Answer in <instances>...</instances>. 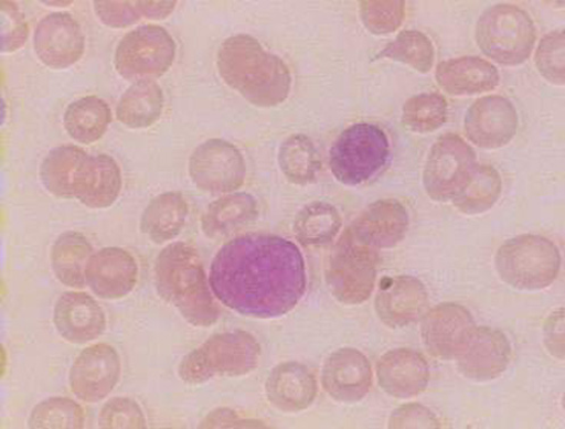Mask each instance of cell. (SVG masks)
<instances>
[{"label": "cell", "instance_id": "6da1fadb", "mask_svg": "<svg viewBox=\"0 0 565 429\" xmlns=\"http://www.w3.org/2000/svg\"><path fill=\"white\" fill-rule=\"evenodd\" d=\"M210 285L215 297L244 317H285L307 290L305 257L291 242L273 234H247L214 257Z\"/></svg>", "mask_w": 565, "mask_h": 429}, {"label": "cell", "instance_id": "7a4b0ae2", "mask_svg": "<svg viewBox=\"0 0 565 429\" xmlns=\"http://www.w3.org/2000/svg\"><path fill=\"white\" fill-rule=\"evenodd\" d=\"M46 190L60 200H77L93 210L117 202L122 189L121 170L108 154H88L78 146L53 149L41 167Z\"/></svg>", "mask_w": 565, "mask_h": 429}, {"label": "cell", "instance_id": "3957f363", "mask_svg": "<svg viewBox=\"0 0 565 429\" xmlns=\"http://www.w3.org/2000/svg\"><path fill=\"white\" fill-rule=\"evenodd\" d=\"M217 68L223 82L255 106L275 107L289 96V67L248 34L231 36L221 45Z\"/></svg>", "mask_w": 565, "mask_h": 429}, {"label": "cell", "instance_id": "277c9868", "mask_svg": "<svg viewBox=\"0 0 565 429\" xmlns=\"http://www.w3.org/2000/svg\"><path fill=\"white\" fill-rule=\"evenodd\" d=\"M156 285L162 299L198 328H210L220 309L207 285L202 259L190 245L177 243L161 251L156 262Z\"/></svg>", "mask_w": 565, "mask_h": 429}, {"label": "cell", "instance_id": "5b68a950", "mask_svg": "<svg viewBox=\"0 0 565 429\" xmlns=\"http://www.w3.org/2000/svg\"><path fill=\"white\" fill-rule=\"evenodd\" d=\"M260 346L245 331L224 332L209 337L188 354L179 365V377L186 384L200 385L214 377L244 376L258 366Z\"/></svg>", "mask_w": 565, "mask_h": 429}, {"label": "cell", "instance_id": "8992f818", "mask_svg": "<svg viewBox=\"0 0 565 429\" xmlns=\"http://www.w3.org/2000/svg\"><path fill=\"white\" fill-rule=\"evenodd\" d=\"M536 41L535 22L529 13L515 6L491 7L477 23L476 42L480 51L501 65L523 64L531 57Z\"/></svg>", "mask_w": 565, "mask_h": 429}, {"label": "cell", "instance_id": "52a82bcc", "mask_svg": "<svg viewBox=\"0 0 565 429\" xmlns=\"http://www.w3.org/2000/svg\"><path fill=\"white\" fill-rule=\"evenodd\" d=\"M495 267L501 280L510 287L522 291H539L557 279L561 254L547 238L522 234L500 247Z\"/></svg>", "mask_w": 565, "mask_h": 429}, {"label": "cell", "instance_id": "ba28073f", "mask_svg": "<svg viewBox=\"0 0 565 429\" xmlns=\"http://www.w3.org/2000/svg\"><path fill=\"white\" fill-rule=\"evenodd\" d=\"M391 144L386 132L371 124H355L344 130L330 149V169L337 181L360 185L387 164Z\"/></svg>", "mask_w": 565, "mask_h": 429}, {"label": "cell", "instance_id": "9c48e42d", "mask_svg": "<svg viewBox=\"0 0 565 429\" xmlns=\"http://www.w3.org/2000/svg\"><path fill=\"white\" fill-rule=\"evenodd\" d=\"M376 250L359 243L349 229L332 250L327 283L332 296L344 304L367 300L375 286Z\"/></svg>", "mask_w": 565, "mask_h": 429}, {"label": "cell", "instance_id": "30bf717a", "mask_svg": "<svg viewBox=\"0 0 565 429\" xmlns=\"http://www.w3.org/2000/svg\"><path fill=\"white\" fill-rule=\"evenodd\" d=\"M175 50L173 37L164 28L141 25L121 39L115 66L127 81H153L170 69Z\"/></svg>", "mask_w": 565, "mask_h": 429}, {"label": "cell", "instance_id": "8fae6325", "mask_svg": "<svg viewBox=\"0 0 565 429\" xmlns=\"http://www.w3.org/2000/svg\"><path fill=\"white\" fill-rule=\"evenodd\" d=\"M477 165L475 150L460 136H441L431 147L424 171L428 196L435 202H454L469 183Z\"/></svg>", "mask_w": 565, "mask_h": 429}, {"label": "cell", "instance_id": "7c38bea8", "mask_svg": "<svg viewBox=\"0 0 565 429\" xmlns=\"http://www.w3.org/2000/svg\"><path fill=\"white\" fill-rule=\"evenodd\" d=\"M190 174L203 191L231 193L244 184L246 164L243 154L232 142L212 139L193 152Z\"/></svg>", "mask_w": 565, "mask_h": 429}, {"label": "cell", "instance_id": "4fadbf2b", "mask_svg": "<svg viewBox=\"0 0 565 429\" xmlns=\"http://www.w3.org/2000/svg\"><path fill=\"white\" fill-rule=\"evenodd\" d=\"M120 376L118 351L109 344H94L86 347L71 367V393L84 403L97 404L110 395Z\"/></svg>", "mask_w": 565, "mask_h": 429}, {"label": "cell", "instance_id": "5bb4252c", "mask_svg": "<svg viewBox=\"0 0 565 429\" xmlns=\"http://www.w3.org/2000/svg\"><path fill=\"white\" fill-rule=\"evenodd\" d=\"M519 117L514 105L503 96H486L476 100L465 117L469 141L482 149H499L516 135Z\"/></svg>", "mask_w": 565, "mask_h": 429}, {"label": "cell", "instance_id": "9a60e30c", "mask_svg": "<svg viewBox=\"0 0 565 429\" xmlns=\"http://www.w3.org/2000/svg\"><path fill=\"white\" fill-rule=\"evenodd\" d=\"M511 357L512 347L503 332L492 328H475L456 360L463 376L476 382H487L502 375Z\"/></svg>", "mask_w": 565, "mask_h": 429}, {"label": "cell", "instance_id": "2e32d148", "mask_svg": "<svg viewBox=\"0 0 565 429\" xmlns=\"http://www.w3.org/2000/svg\"><path fill=\"white\" fill-rule=\"evenodd\" d=\"M34 51L46 66L63 69L77 63L85 53V34L68 13H53L38 24Z\"/></svg>", "mask_w": 565, "mask_h": 429}, {"label": "cell", "instance_id": "e0dca14e", "mask_svg": "<svg viewBox=\"0 0 565 429\" xmlns=\"http://www.w3.org/2000/svg\"><path fill=\"white\" fill-rule=\"evenodd\" d=\"M428 309L429 294L423 282L416 278H385L376 293V314L391 328L417 323L425 318Z\"/></svg>", "mask_w": 565, "mask_h": 429}, {"label": "cell", "instance_id": "ac0fdd59", "mask_svg": "<svg viewBox=\"0 0 565 429\" xmlns=\"http://www.w3.org/2000/svg\"><path fill=\"white\" fill-rule=\"evenodd\" d=\"M372 385V369L367 358L356 348L335 351L322 371V386L333 400L345 404L361 401Z\"/></svg>", "mask_w": 565, "mask_h": 429}, {"label": "cell", "instance_id": "d6986e66", "mask_svg": "<svg viewBox=\"0 0 565 429\" xmlns=\"http://www.w3.org/2000/svg\"><path fill=\"white\" fill-rule=\"evenodd\" d=\"M423 340L429 353L440 360L456 358L476 328L469 311L457 303H441L423 319Z\"/></svg>", "mask_w": 565, "mask_h": 429}, {"label": "cell", "instance_id": "ffe728a7", "mask_svg": "<svg viewBox=\"0 0 565 429\" xmlns=\"http://www.w3.org/2000/svg\"><path fill=\"white\" fill-rule=\"evenodd\" d=\"M138 265L125 249L111 247L94 254L86 267V285L102 299L118 300L132 292Z\"/></svg>", "mask_w": 565, "mask_h": 429}, {"label": "cell", "instance_id": "44dd1931", "mask_svg": "<svg viewBox=\"0 0 565 429\" xmlns=\"http://www.w3.org/2000/svg\"><path fill=\"white\" fill-rule=\"evenodd\" d=\"M408 225V213L403 204L395 200H384L371 204L349 230L359 243L376 250L398 245Z\"/></svg>", "mask_w": 565, "mask_h": 429}, {"label": "cell", "instance_id": "7402d4cb", "mask_svg": "<svg viewBox=\"0 0 565 429\" xmlns=\"http://www.w3.org/2000/svg\"><path fill=\"white\" fill-rule=\"evenodd\" d=\"M376 377L384 392L397 399L422 395L430 378L429 365L417 351H388L376 365Z\"/></svg>", "mask_w": 565, "mask_h": 429}, {"label": "cell", "instance_id": "603a6c76", "mask_svg": "<svg viewBox=\"0 0 565 429\" xmlns=\"http://www.w3.org/2000/svg\"><path fill=\"white\" fill-rule=\"evenodd\" d=\"M54 323L60 335L74 344L98 339L106 329V318L99 303L88 293H63L54 309Z\"/></svg>", "mask_w": 565, "mask_h": 429}, {"label": "cell", "instance_id": "cb8c5ba5", "mask_svg": "<svg viewBox=\"0 0 565 429\" xmlns=\"http://www.w3.org/2000/svg\"><path fill=\"white\" fill-rule=\"evenodd\" d=\"M436 82L450 96H476L500 85L495 65L478 56L451 58L438 64Z\"/></svg>", "mask_w": 565, "mask_h": 429}, {"label": "cell", "instance_id": "d4e9b609", "mask_svg": "<svg viewBox=\"0 0 565 429\" xmlns=\"http://www.w3.org/2000/svg\"><path fill=\"white\" fill-rule=\"evenodd\" d=\"M266 392L269 401L284 412H299L315 401L318 384L313 373L296 362L284 363L274 368Z\"/></svg>", "mask_w": 565, "mask_h": 429}, {"label": "cell", "instance_id": "484cf974", "mask_svg": "<svg viewBox=\"0 0 565 429\" xmlns=\"http://www.w3.org/2000/svg\"><path fill=\"white\" fill-rule=\"evenodd\" d=\"M257 215V203L252 194L230 193L207 207L202 217V228L209 238L221 239L254 222Z\"/></svg>", "mask_w": 565, "mask_h": 429}, {"label": "cell", "instance_id": "4316f807", "mask_svg": "<svg viewBox=\"0 0 565 429\" xmlns=\"http://www.w3.org/2000/svg\"><path fill=\"white\" fill-rule=\"evenodd\" d=\"M188 204L180 192H166L150 202L141 221V232L158 245L177 238L184 227Z\"/></svg>", "mask_w": 565, "mask_h": 429}, {"label": "cell", "instance_id": "83f0119b", "mask_svg": "<svg viewBox=\"0 0 565 429\" xmlns=\"http://www.w3.org/2000/svg\"><path fill=\"white\" fill-rule=\"evenodd\" d=\"M92 256L93 247L82 233H63L51 253L52 268L56 279L68 288H84L86 267Z\"/></svg>", "mask_w": 565, "mask_h": 429}, {"label": "cell", "instance_id": "f1b7e54d", "mask_svg": "<svg viewBox=\"0 0 565 429\" xmlns=\"http://www.w3.org/2000/svg\"><path fill=\"white\" fill-rule=\"evenodd\" d=\"M163 107V92L154 81L137 82L124 94L117 117L130 129H146L159 121Z\"/></svg>", "mask_w": 565, "mask_h": 429}, {"label": "cell", "instance_id": "f546056e", "mask_svg": "<svg viewBox=\"0 0 565 429\" xmlns=\"http://www.w3.org/2000/svg\"><path fill=\"white\" fill-rule=\"evenodd\" d=\"M110 122V108L97 96L75 100L68 105L63 117L67 135L84 144H92L102 139Z\"/></svg>", "mask_w": 565, "mask_h": 429}, {"label": "cell", "instance_id": "4dcf8cb0", "mask_svg": "<svg viewBox=\"0 0 565 429\" xmlns=\"http://www.w3.org/2000/svg\"><path fill=\"white\" fill-rule=\"evenodd\" d=\"M342 225L343 218L334 206L316 202L298 212L294 222V233L301 245L319 247L332 243Z\"/></svg>", "mask_w": 565, "mask_h": 429}, {"label": "cell", "instance_id": "1f68e13d", "mask_svg": "<svg viewBox=\"0 0 565 429\" xmlns=\"http://www.w3.org/2000/svg\"><path fill=\"white\" fill-rule=\"evenodd\" d=\"M279 167L294 184L312 183L321 171V158L312 142L305 135L289 137L279 150Z\"/></svg>", "mask_w": 565, "mask_h": 429}, {"label": "cell", "instance_id": "d6a6232c", "mask_svg": "<svg viewBox=\"0 0 565 429\" xmlns=\"http://www.w3.org/2000/svg\"><path fill=\"white\" fill-rule=\"evenodd\" d=\"M500 173L491 165H477L469 183L454 201L467 215H478L491 210L502 193Z\"/></svg>", "mask_w": 565, "mask_h": 429}, {"label": "cell", "instance_id": "836d02e7", "mask_svg": "<svg viewBox=\"0 0 565 429\" xmlns=\"http://www.w3.org/2000/svg\"><path fill=\"white\" fill-rule=\"evenodd\" d=\"M446 119L447 101L436 93L408 98L402 111L404 128L414 133H433L445 125Z\"/></svg>", "mask_w": 565, "mask_h": 429}, {"label": "cell", "instance_id": "e575fe53", "mask_svg": "<svg viewBox=\"0 0 565 429\" xmlns=\"http://www.w3.org/2000/svg\"><path fill=\"white\" fill-rule=\"evenodd\" d=\"M379 57L404 63L412 68L428 73L435 63V47L425 33L417 30H404L388 44Z\"/></svg>", "mask_w": 565, "mask_h": 429}, {"label": "cell", "instance_id": "d590c367", "mask_svg": "<svg viewBox=\"0 0 565 429\" xmlns=\"http://www.w3.org/2000/svg\"><path fill=\"white\" fill-rule=\"evenodd\" d=\"M28 423L33 429H82L85 427V411L72 399L51 398L33 408Z\"/></svg>", "mask_w": 565, "mask_h": 429}, {"label": "cell", "instance_id": "8d00e7d4", "mask_svg": "<svg viewBox=\"0 0 565 429\" xmlns=\"http://www.w3.org/2000/svg\"><path fill=\"white\" fill-rule=\"evenodd\" d=\"M360 14L364 26L373 34H390L396 31L405 19V2L401 0H365L360 3Z\"/></svg>", "mask_w": 565, "mask_h": 429}, {"label": "cell", "instance_id": "74e56055", "mask_svg": "<svg viewBox=\"0 0 565 429\" xmlns=\"http://www.w3.org/2000/svg\"><path fill=\"white\" fill-rule=\"evenodd\" d=\"M564 44V31L555 30L542 39L535 56L540 73L547 82L556 86H563L565 83Z\"/></svg>", "mask_w": 565, "mask_h": 429}, {"label": "cell", "instance_id": "f35d334b", "mask_svg": "<svg viewBox=\"0 0 565 429\" xmlns=\"http://www.w3.org/2000/svg\"><path fill=\"white\" fill-rule=\"evenodd\" d=\"M100 428L143 429L147 421L140 406L129 398H113L102 408L98 416Z\"/></svg>", "mask_w": 565, "mask_h": 429}, {"label": "cell", "instance_id": "ab89813d", "mask_svg": "<svg viewBox=\"0 0 565 429\" xmlns=\"http://www.w3.org/2000/svg\"><path fill=\"white\" fill-rule=\"evenodd\" d=\"M0 11H2V52L14 53L26 42V22L13 2L0 3Z\"/></svg>", "mask_w": 565, "mask_h": 429}, {"label": "cell", "instance_id": "60d3db41", "mask_svg": "<svg viewBox=\"0 0 565 429\" xmlns=\"http://www.w3.org/2000/svg\"><path fill=\"white\" fill-rule=\"evenodd\" d=\"M94 10L97 18L106 26L113 29H125L140 21L141 13L137 2H105L97 0L94 3Z\"/></svg>", "mask_w": 565, "mask_h": 429}, {"label": "cell", "instance_id": "b9f144b4", "mask_svg": "<svg viewBox=\"0 0 565 429\" xmlns=\"http://www.w3.org/2000/svg\"><path fill=\"white\" fill-rule=\"evenodd\" d=\"M391 428H437L435 415L420 405H405L392 414Z\"/></svg>", "mask_w": 565, "mask_h": 429}, {"label": "cell", "instance_id": "7bdbcfd3", "mask_svg": "<svg viewBox=\"0 0 565 429\" xmlns=\"http://www.w3.org/2000/svg\"><path fill=\"white\" fill-rule=\"evenodd\" d=\"M202 428H237V427H265L257 420L245 419L233 410L217 409L201 422Z\"/></svg>", "mask_w": 565, "mask_h": 429}, {"label": "cell", "instance_id": "ee69618b", "mask_svg": "<svg viewBox=\"0 0 565 429\" xmlns=\"http://www.w3.org/2000/svg\"><path fill=\"white\" fill-rule=\"evenodd\" d=\"M141 17L164 20L174 11L177 2H137Z\"/></svg>", "mask_w": 565, "mask_h": 429}, {"label": "cell", "instance_id": "f6af8a7d", "mask_svg": "<svg viewBox=\"0 0 565 429\" xmlns=\"http://www.w3.org/2000/svg\"><path fill=\"white\" fill-rule=\"evenodd\" d=\"M49 4L58 6L60 3H50V2H49ZM61 4H63V6H68V4H71V3H65V2H63V3H61Z\"/></svg>", "mask_w": 565, "mask_h": 429}]
</instances>
